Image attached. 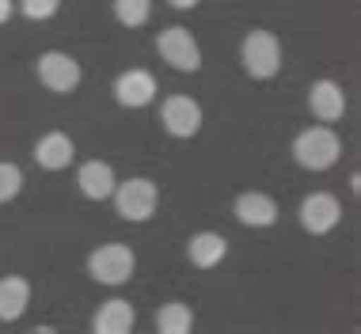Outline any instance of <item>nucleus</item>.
I'll list each match as a JSON object with an SVG mask.
<instances>
[{"label":"nucleus","instance_id":"obj_13","mask_svg":"<svg viewBox=\"0 0 361 334\" xmlns=\"http://www.w3.org/2000/svg\"><path fill=\"white\" fill-rule=\"evenodd\" d=\"M76 183H80L84 198H92V202H103L114 194V171H111V163H103V160H87L80 167V175H76Z\"/></svg>","mask_w":361,"mask_h":334},{"label":"nucleus","instance_id":"obj_14","mask_svg":"<svg viewBox=\"0 0 361 334\" xmlns=\"http://www.w3.org/2000/svg\"><path fill=\"white\" fill-rule=\"evenodd\" d=\"M133 308H130V300H106L99 311H95V334H130L133 327Z\"/></svg>","mask_w":361,"mask_h":334},{"label":"nucleus","instance_id":"obj_7","mask_svg":"<svg viewBox=\"0 0 361 334\" xmlns=\"http://www.w3.org/2000/svg\"><path fill=\"white\" fill-rule=\"evenodd\" d=\"M338 221H343V205H338V198H331V194H308V198L300 202V224H305L312 235L331 232Z\"/></svg>","mask_w":361,"mask_h":334},{"label":"nucleus","instance_id":"obj_18","mask_svg":"<svg viewBox=\"0 0 361 334\" xmlns=\"http://www.w3.org/2000/svg\"><path fill=\"white\" fill-rule=\"evenodd\" d=\"M152 12V0H114V16L126 27H141Z\"/></svg>","mask_w":361,"mask_h":334},{"label":"nucleus","instance_id":"obj_20","mask_svg":"<svg viewBox=\"0 0 361 334\" xmlns=\"http://www.w3.org/2000/svg\"><path fill=\"white\" fill-rule=\"evenodd\" d=\"M57 4H61V0H19V12L27 19H50L57 12Z\"/></svg>","mask_w":361,"mask_h":334},{"label":"nucleus","instance_id":"obj_8","mask_svg":"<svg viewBox=\"0 0 361 334\" xmlns=\"http://www.w3.org/2000/svg\"><path fill=\"white\" fill-rule=\"evenodd\" d=\"M38 80H42L50 92H73L80 84V65L73 61L69 54H42L38 57Z\"/></svg>","mask_w":361,"mask_h":334},{"label":"nucleus","instance_id":"obj_15","mask_svg":"<svg viewBox=\"0 0 361 334\" xmlns=\"http://www.w3.org/2000/svg\"><path fill=\"white\" fill-rule=\"evenodd\" d=\"M224 251H228V243H224V235H217V232H198V235L187 243V254H190V262H194L198 270L217 266V262L224 259Z\"/></svg>","mask_w":361,"mask_h":334},{"label":"nucleus","instance_id":"obj_11","mask_svg":"<svg viewBox=\"0 0 361 334\" xmlns=\"http://www.w3.org/2000/svg\"><path fill=\"white\" fill-rule=\"evenodd\" d=\"M236 221L247 228H270L278 221V205L267 194H240L236 198Z\"/></svg>","mask_w":361,"mask_h":334},{"label":"nucleus","instance_id":"obj_6","mask_svg":"<svg viewBox=\"0 0 361 334\" xmlns=\"http://www.w3.org/2000/svg\"><path fill=\"white\" fill-rule=\"evenodd\" d=\"M160 122L171 137H194L202 130V106L194 103L190 95H171V99L160 106Z\"/></svg>","mask_w":361,"mask_h":334},{"label":"nucleus","instance_id":"obj_12","mask_svg":"<svg viewBox=\"0 0 361 334\" xmlns=\"http://www.w3.org/2000/svg\"><path fill=\"white\" fill-rule=\"evenodd\" d=\"M73 141L65 133H46L42 141L35 144V160H38V167H46V171H61V167H69L73 163Z\"/></svg>","mask_w":361,"mask_h":334},{"label":"nucleus","instance_id":"obj_22","mask_svg":"<svg viewBox=\"0 0 361 334\" xmlns=\"http://www.w3.org/2000/svg\"><path fill=\"white\" fill-rule=\"evenodd\" d=\"M171 4H175V8H183V12H187V8H194V4H198V0H171Z\"/></svg>","mask_w":361,"mask_h":334},{"label":"nucleus","instance_id":"obj_19","mask_svg":"<svg viewBox=\"0 0 361 334\" xmlns=\"http://www.w3.org/2000/svg\"><path fill=\"white\" fill-rule=\"evenodd\" d=\"M19 186H23V171L16 163H0V202L16 198Z\"/></svg>","mask_w":361,"mask_h":334},{"label":"nucleus","instance_id":"obj_9","mask_svg":"<svg viewBox=\"0 0 361 334\" xmlns=\"http://www.w3.org/2000/svg\"><path fill=\"white\" fill-rule=\"evenodd\" d=\"M114 99H118L122 106H149L156 99L152 73H145V68H130V73H122L118 80H114Z\"/></svg>","mask_w":361,"mask_h":334},{"label":"nucleus","instance_id":"obj_17","mask_svg":"<svg viewBox=\"0 0 361 334\" xmlns=\"http://www.w3.org/2000/svg\"><path fill=\"white\" fill-rule=\"evenodd\" d=\"M190 327H194V316L187 304H164L156 311V330L160 334H187Z\"/></svg>","mask_w":361,"mask_h":334},{"label":"nucleus","instance_id":"obj_16","mask_svg":"<svg viewBox=\"0 0 361 334\" xmlns=\"http://www.w3.org/2000/svg\"><path fill=\"white\" fill-rule=\"evenodd\" d=\"M27 304H31V285L23 278H4L0 281V319H19L27 311Z\"/></svg>","mask_w":361,"mask_h":334},{"label":"nucleus","instance_id":"obj_4","mask_svg":"<svg viewBox=\"0 0 361 334\" xmlns=\"http://www.w3.org/2000/svg\"><path fill=\"white\" fill-rule=\"evenodd\" d=\"M156 50H160V57L171 68H179V73H198V65H202L198 42H194V35L183 31V27H168V31H160Z\"/></svg>","mask_w":361,"mask_h":334},{"label":"nucleus","instance_id":"obj_3","mask_svg":"<svg viewBox=\"0 0 361 334\" xmlns=\"http://www.w3.org/2000/svg\"><path fill=\"white\" fill-rule=\"evenodd\" d=\"M133 266H137L133 251L122 247V243H106V247L92 251V259H87V273L103 285H126L133 278Z\"/></svg>","mask_w":361,"mask_h":334},{"label":"nucleus","instance_id":"obj_2","mask_svg":"<svg viewBox=\"0 0 361 334\" xmlns=\"http://www.w3.org/2000/svg\"><path fill=\"white\" fill-rule=\"evenodd\" d=\"M240 57H243V68H247L255 80H270V76L281 68V46L270 31H251L247 38H243Z\"/></svg>","mask_w":361,"mask_h":334},{"label":"nucleus","instance_id":"obj_21","mask_svg":"<svg viewBox=\"0 0 361 334\" xmlns=\"http://www.w3.org/2000/svg\"><path fill=\"white\" fill-rule=\"evenodd\" d=\"M12 12H16L12 0H0V23H8V19H12Z\"/></svg>","mask_w":361,"mask_h":334},{"label":"nucleus","instance_id":"obj_10","mask_svg":"<svg viewBox=\"0 0 361 334\" xmlns=\"http://www.w3.org/2000/svg\"><path fill=\"white\" fill-rule=\"evenodd\" d=\"M308 106H312V114H316L319 122H338L343 111H346V95L335 80H316L308 87Z\"/></svg>","mask_w":361,"mask_h":334},{"label":"nucleus","instance_id":"obj_1","mask_svg":"<svg viewBox=\"0 0 361 334\" xmlns=\"http://www.w3.org/2000/svg\"><path fill=\"white\" fill-rule=\"evenodd\" d=\"M293 156H297V163L308 167V171H327V167L338 163L343 144H338V137L331 133L327 125H316V130H305L293 141Z\"/></svg>","mask_w":361,"mask_h":334},{"label":"nucleus","instance_id":"obj_5","mask_svg":"<svg viewBox=\"0 0 361 334\" xmlns=\"http://www.w3.org/2000/svg\"><path fill=\"white\" fill-rule=\"evenodd\" d=\"M114 209L122 221H149L156 213V186L149 179H130L122 186H114Z\"/></svg>","mask_w":361,"mask_h":334}]
</instances>
